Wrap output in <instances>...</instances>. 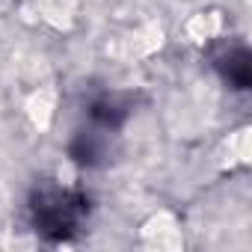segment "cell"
<instances>
[{"label": "cell", "mask_w": 252, "mask_h": 252, "mask_svg": "<svg viewBox=\"0 0 252 252\" xmlns=\"http://www.w3.org/2000/svg\"><path fill=\"white\" fill-rule=\"evenodd\" d=\"M225 149H228V166L246 163V160H249V131L243 128V131L231 134L228 143H225Z\"/></svg>", "instance_id": "8992f818"}, {"label": "cell", "mask_w": 252, "mask_h": 252, "mask_svg": "<svg viewBox=\"0 0 252 252\" xmlns=\"http://www.w3.org/2000/svg\"><path fill=\"white\" fill-rule=\"evenodd\" d=\"M54 110H57V92L54 89H36L27 98V116L39 131H45L54 122Z\"/></svg>", "instance_id": "7a4b0ae2"}, {"label": "cell", "mask_w": 252, "mask_h": 252, "mask_svg": "<svg viewBox=\"0 0 252 252\" xmlns=\"http://www.w3.org/2000/svg\"><path fill=\"white\" fill-rule=\"evenodd\" d=\"M163 45V30L158 27V24H149V27H143L137 36H134V51L137 54H152V51H158Z\"/></svg>", "instance_id": "5b68a950"}, {"label": "cell", "mask_w": 252, "mask_h": 252, "mask_svg": "<svg viewBox=\"0 0 252 252\" xmlns=\"http://www.w3.org/2000/svg\"><path fill=\"white\" fill-rule=\"evenodd\" d=\"M220 30H222V21H220L217 12H199V15H193V18L187 21V36H190L193 42H208V39H214Z\"/></svg>", "instance_id": "3957f363"}, {"label": "cell", "mask_w": 252, "mask_h": 252, "mask_svg": "<svg viewBox=\"0 0 252 252\" xmlns=\"http://www.w3.org/2000/svg\"><path fill=\"white\" fill-rule=\"evenodd\" d=\"M42 15L54 27H68L74 15V0H42Z\"/></svg>", "instance_id": "277c9868"}, {"label": "cell", "mask_w": 252, "mask_h": 252, "mask_svg": "<svg viewBox=\"0 0 252 252\" xmlns=\"http://www.w3.org/2000/svg\"><path fill=\"white\" fill-rule=\"evenodd\" d=\"M143 240H146V246H152V249H166V252L184 246L181 225H178V220H175L172 214H166V211L155 214V217L143 225Z\"/></svg>", "instance_id": "6da1fadb"}]
</instances>
